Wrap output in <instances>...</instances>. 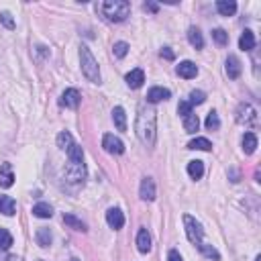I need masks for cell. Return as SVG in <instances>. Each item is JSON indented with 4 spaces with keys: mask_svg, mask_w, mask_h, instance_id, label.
<instances>
[{
    "mask_svg": "<svg viewBox=\"0 0 261 261\" xmlns=\"http://www.w3.org/2000/svg\"><path fill=\"white\" fill-rule=\"evenodd\" d=\"M198 127H200V119H198V114H194V112H190L188 117H184V129H186V133H196L198 131Z\"/></svg>",
    "mask_w": 261,
    "mask_h": 261,
    "instance_id": "4316f807",
    "label": "cell"
},
{
    "mask_svg": "<svg viewBox=\"0 0 261 261\" xmlns=\"http://www.w3.org/2000/svg\"><path fill=\"white\" fill-rule=\"evenodd\" d=\"M143 8H145V11H149V13H157L159 11V4H155V2H145Z\"/></svg>",
    "mask_w": 261,
    "mask_h": 261,
    "instance_id": "b9f144b4",
    "label": "cell"
},
{
    "mask_svg": "<svg viewBox=\"0 0 261 261\" xmlns=\"http://www.w3.org/2000/svg\"><path fill=\"white\" fill-rule=\"evenodd\" d=\"M206 129L208 131H218L220 129V119H218V114H216V110H210L208 112V117H206Z\"/></svg>",
    "mask_w": 261,
    "mask_h": 261,
    "instance_id": "d6a6232c",
    "label": "cell"
},
{
    "mask_svg": "<svg viewBox=\"0 0 261 261\" xmlns=\"http://www.w3.org/2000/svg\"><path fill=\"white\" fill-rule=\"evenodd\" d=\"M80 102H82V96H80V92L76 90V88H67L61 94V98H60V104L65 106V108H72V110L78 108Z\"/></svg>",
    "mask_w": 261,
    "mask_h": 261,
    "instance_id": "9c48e42d",
    "label": "cell"
},
{
    "mask_svg": "<svg viewBox=\"0 0 261 261\" xmlns=\"http://www.w3.org/2000/svg\"><path fill=\"white\" fill-rule=\"evenodd\" d=\"M112 121H114V127H117L119 131H127V114H124L123 106L112 108Z\"/></svg>",
    "mask_w": 261,
    "mask_h": 261,
    "instance_id": "44dd1931",
    "label": "cell"
},
{
    "mask_svg": "<svg viewBox=\"0 0 261 261\" xmlns=\"http://www.w3.org/2000/svg\"><path fill=\"white\" fill-rule=\"evenodd\" d=\"M80 65H82V74L86 76V80L88 82H92V84H100L102 82L98 61H96V57L92 55L88 45L80 47Z\"/></svg>",
    "mask_w": 261,
    "mask_h": 261,
    "instance_id": "3957f363",
    "label": "cell"
},
{
    "mask_svg": "<svg viewBox=\"0 0 261 261\" xmlns=\"http://www.w3.org/2000/svg\"><path fill=\"white\" fill-rule=\"evenodd\" d=\"M212 39L216 41L218 47H227L229 45V33L225 31V29H215V31H212Z\"/></svg>",
    "mask_w": 261,
    "mask_h": 261,
    "instance_id": "4dcf8cb0",
    "label": "cell"
},
{
    "mask_svg": "<svg viewBox=\"0 0 261 261\" xmlns=\"http://www.w3.org/2000/svg\"><path fill=\"white\" fill-rule=\"evenodd\" d=\"M0 23H2L8 31H13V29L16 27V23H15V18H13V15L11 13H6V11H2L0 13Z\"/></svg>",
    "mask_w": 261,
    "mask_h": 261,
    "instance_id": "d590c367",
    "label": "cell"
},
{
    "mask_svg": "<svg viewBox=\"0 0 261 261\" xmlns=\"http://www.w3.org/2000/svg\"><path fill=\"white\" fill-rule=\"evenodd\" d=\"M168 261H184V259H182V255L178 253L176 249H171L169 253H168Z\"/></svg>",
    "mask_w": 261,
    "mask_h": 261,
    "instance_id": "60d3db41",
    "label": "cell"
},
{
    "mask_svg": "<svg viewBox=\"0 0 261 261\" xmlns=\"http://www.w3.org/2000/svg\"><path fill=\"white\" fill-rule=\"evenodd\" d=\"M255 119H257V112H255V108L251 106L249 102H241L239 106H237V110H235V121L239 123V124H251V123H255Z\"/></svg>",
    "mask_w": 261,
    "mask_h": 261,
    "instance_id": "8992f818",
    "label": "cell"
},
{
    "mask_svg": "<svg viewBox=\"0 0 261 261\" xmlns=\"http://www.w3.org/2000/svg\"><path fill=\"white\" fill-rule=\"evenodd\" d=\"M135 133H137L139 141L145 147H153L157 139V117L153 108H141L137 114V123H135Z\"/></svg>",
    "mask_w": 261,
    "mask_h": 261,
    "instance_id": "6da1fadb",
    "label": "cell"
},
{
    "mask_svg": "<svg viewBox=\"0 0 261 261\" xmlns=\"http://www.w3.org/2000/svg\"><path fill=\"white\" fill-rule=\"evenodd\" d=\"M86 166L84 161H67V168H65V178L70 180L72 184H80L86 180Z\"/></svg>",
    "mask_w": 261,
    "mask_h": 261,
    "instance_id": "5b68a950",
    "label": "cell"
},
{
    "mask_svg": "<svg viewBox=\"0 0 261 261\" xmlns=\"http://www.w3.org/2000/svg\"><path fill=\"white\" fill-rule=\"evenodd\" d=\"M184 227H186V237L190 243H202V237H204V229H202V225L190 215H184Z\"/></svg>",
    "mask_w": 261,
    "mask_h": 261,
    "instance_id": "277c9868",
    "label": "cell"
},
{
    "mask_svg": "<svg viewBox=\"0 0 261 261\" xmlns=\"http://www.w3.org/2000/svg\"><path fill=\"white\" fill-rule=\"evenodd\" d=\"M33 215L37 218H51L53 216V208L47 204V202H39V204L33 206Z\"/></svg>",
    "mask_w": 261,
    "mask_h": 261,
    "instance_id": "484cf974",
    "label": "cell"
},
{
    "mask_svg": "<svg viewBox=\"0 0 261 261\" xmlns=\"http://www.w3.org/2000/svg\"><path fill=\"white\" fill-rule=\"evenodd\" d=\"M225 72L230 80H237L241 76V61L237 55H229L227 57V63H225Z\"/></svg>",
    "mask_w": 261,
    "mask_h": 261,
    "instance_id": "5bb4252c",
    "label": "cell"
},
{
    "mask_svg": "<svg viewBox=\"0 0 261 261\" xmlns=\"http://www.w3.org/2000/svg\"><path fill=\"white\" fill-rule=\"evenodd\" d=\"M13 247V235L8 233L6 229L0 227V249L6 251V249H11Z\"/></svg>",
    "mask_w": 261,
    "mask_h": 261,
    "instance_id": "836d02e7",
    "label": "cell"
},
{
    "mask_svg": "<svg viewBox=\"0 0 261 261\" xmlns=\"http://www.w3.org/2000/svg\"><path fill=\"white\" fill-rule=\"evenodd\" d=\"M63 222L70 229H74V230H80V233H86L88 230V227H86V222L84 220H80L78 216H74V215H63Z\"/></svg>",
    "mask_w": 261,
    "mask_h": 261,
    "instance_id": "603a6c76",
    "label": "cell"
},
{
    "mask_svg": "<svg viewBox=\"0 0 261 261\" xmlns=\"http://www.w3.org/2000/svg\"><path fill=\"white\" fill-rule=\"evenodd\" d=\"M76 141H74V137H72V133H67V131H61L60 135H57V147L60 149H63V151H67L72 147Z\"/></svg>",
    "mask_w": 261,
    "mask_h": 261,
    "instance_id": "f1b7e54d",
    "label": "cell"
},
{
    "mask_svg": "<svg viewBox=\"0 0 261 261\" xmlns=\"http://www.w3.org/2000/svg\"><path fill=\"white\" fill-rule=\"evenodd\" d=\"M139 196H141V200H145V202H153V200H155L157 190H155V182H153V178H143V180H141Z\"/></svg>",
    "mask_w": 261,
    "mask_h": 261,
    "instance_id": "ba28073f",
    "label": "cell"
},
{
    "mask_svg": "<svg viewBox=\"0 0 261 261\" xmlns=\"http://www.w3.org/2000/svg\"><path fill=\"white\" fill-rule=\"evenodd\" d=\"M35 241H37V245H39V247H49V245H51V241H53L51 230H49V229H45V227H41L39 230H37Z\"/></svg>",
    "mask_w": 261,
    "mask_h": 261,
    "instance_id": "d4e9b609",
    "label": "cell"
},
{
    "mask_svg": "<svg viewBox=\"0 0 261 261\" xmlns=\"http://www.w3.org/2000/svg\"><path fill=\"white\" fill-rule=\"evenodd\" d=\"M239 47L243 51H253L255 49V35H253V31L245 29L243 35H241V39H239Z\"/></svg>",
    "mask_w": 261,
    "mask_h": 261,
    "instance_id": "e0dca14e",
    "label": "cell"
},
{
    "mask_svg": "<svg viewBox=\"0 0 261 261\" xmlns=\"http://www.w3.org/2000/svg\"><path fill=\"white\" fill-rule=\"evenodd\" d=\"M241 145H243V151L247 153V155H253L255 149H257V135L255 133H245L243 139H241Z\"/></svg>",
    "mask_w": 261,
    "mask_h": 261,
    "instance_id": "2e32d148",
    "label": "cell"
},
{
    "mask_svg": "<svg viewBox=\"0 0 261 261\" xmlns=\"http://www.w3.org/2000/svg\"><path fill=\"white\" fill-rule=\"evenodd\" d=\"M216 11L222 16H233L237 13V2H235V0H218V2H216Z\"/></svg>",
    "mask_w": 261,
    "mask_h": 261,
    "instance_id": "ffe728a7",
    "label": "cell"
},
{
    "mask_svg": "<svg viewBox=\"0 0 261 261\" xmlns=\"http://www.w3.org/2000/svg\"><path fill=\"white\" fill-rule=\"evenodd\" d=\"M65 153H67V159L70 161H84V151H82V147L78 143H74Z\"/></svg>",
    "mask_w": 261,
    "mask_h": 261,
    "instance_id": "1f68e13d",
    "label": "cell"
},
{
    "mask_svg": "<svg viewBox=\"0 0 261 261\" xmlns=\"http://www.w3.org/2000/svg\"><path fill=\"white\" fill-rule=\"evenodd\" d=\"M176 72L180 78H186V80H192V78H196L198 76V67L194 61H182L178 67H176Z\"/></svg>",
    "mask_w": 261,
    "mask_h": 261,
    "instance_id": "4fadbf2b",
    "label": "cell"
},
{
    "mask_svg": "<svg viewBox=\"0 0 261 261\" xmlns=\"http://www.w3.org/2000/svg\"><path fill=\"white\" fill-rule=\"evenodd\" d=\"M171 96V92L168 88H161V86H155V88H151L147 92V102L149 104H157V102H163V100H168Z\"/></svg>",
    "mask_w": 261,
    "mask_h": 261,
    "instance_id": "7c38bea8",
    "label": "cell"
},
{
    "mask_svg": "<svg viewBox=\"0 0 261 261\" xmlns=\"http://www.w3.org/2000/svg\"><path fill=\"white\" fill-rule=\"evenodd\" d=\"M137 249L141 253H149L151 251V235L147 233V229H141L137 235Z\"/></svg>",
    "mask_w": 261,
    "mask_h": 261,
    "instance_id": "d6986e66",
    "label": "cell"
},
{
    "mask_svg": "<svg viewBox=\"0 0 261 261\" xmlns=\"http://www.w3.org/2000/svg\"><path fill=\"white\" fill-rule=\"evenodd\" d=\"M188 176L192 180H200L202 176H204V163H202L200 159H194L188 163Z\"/></svg>",
    "mask_w": 261,
    "mask_h": 261,
    "instance_id": "cb8c5ba5",
    "label": "cell"
},
{
    "mask_svg": "<svg viewBox=\"0 0 261 261\" xmlns=\"http://www.w3.org/2000/svg\"><path fill=\"white\" fill-rule=\"evenodd\" d=\"M39 261H43V259H39Z\"/></svg>",
    "mask_w": 261,
    "mask_h": 261,
    "instance_id": "f6af8a7d",
    "label": "cell"
},
{
    "mask_svg": "<svg viewBox=\"0 0 261 261\" xmlns=\"http://www.w3.org/2000/svg\"><path fill=\"white\" fill-rule=\"evenodd\" d=\"M198 249H200V253L204 257H208V259H215V261L220 259V253L212 245H208V243H198Z\"/></svg>",
    "mask_w": 261,
    "mask_h": 261,
    "instance_id": "f546056e",
    "label": "cell"
},
{
    "mask_svg": "<svg viewBox=\"0 0 261 261\" xmlns=\"http://www.w3.org/2000/svg\"><path fill=\"white\" fill-rule=\"evenodd\" d=\"M100 13L106 21L123 23V21H127V16L131 15V4L127 0H108V2L100 4Z\"/></svg>",
    "mask_w": 261,
    "mask_h": 261,
    "instance_id": "7a4b0ae2",
    "label": "cell"
},
{
    "mask_svg": "<svg viewBox=\"0 0 261 261\" xmlns=\"http://www.w3.org/2000/svg\"><path fill=\"white\" fill-rule=\"evenodd\" d=\"M124 82H127L129 88L137 90V88H141L143 82H145V72L141 70V67H135V70H131L127 76H124Z\"/></svg>",
    "mask_w": 261,
    "mask_h": 261,
    "instance_id": "30bf717a",
    "label": "cell"
},
{
    "mask_svg": "<svg viewBox=\"0 0 261 261\" xmlns=\"http://www.w3.org/2000/svg\"><path fill=\"white\" fill-rule=\"evenodd\" d=\"M0 212H2L4 216H13L15 212H16V202L11 196L0 194Z\"/></svg>",
    "mask_w": 261,
    "mask_h": 261,
    "instance_id": "ac0fdd59",
    "label": "cell"
},
{
    "mask_svg": "<svg viewBox=\"0 0 261 261\" xmlns=\"http://www.w3.org/2000/svg\"><path fill=\"white\" fill-rule=\"evenodd\" d=\"M102 147L106 153H110V155H121V153H124V143L110 133H106L102 137Z\"/></svg>",
    "mask_w": 261,
    "mask_h": 261,
    "instance_id": "52a82bcc",
    "label": "cell"
},
{
    "mask_svg": "<svg viewBox=\"0 0 261 261\" xmlns=\"http://www.w3.org/2000/svg\"><path fill=\"white\" fill-rule=\"evenodd\" d=\"M70 261H80V259H78V257H72V259H70Z\"/></svg>",
    "mask_w": 261,
    "mask_h": 261,
    "instance_id": "7bdbcfd3",
    "label": "cell"
},
{
    "mask_svg": "<svg viewBox=\"0 0 261 261\" xmlns=\"http://www.w3.org/2000/svg\"><path fill=\"white\" fill-rule=\"evenodd\" d=\"M106 222H108V227L114 229V230L123 229V225H124V215L121 212V208H108V210H106Z\"/></svg>",
    "mask_w": 261,
    "mask_h": 261,
    "instance_id": "8fae6325",
    "label": "cell"
},
{
    "mask_svg": "<svg viewBox=\"0 0 261 261\" xmlns=\"http://www.w3.org/2000/svg\"><path fill=\"white\" fill-rule=\"evenodd\" d=\"M204 100H206V94L202 92V90H192V92H190V100H188V102H190L192 106H196V104H202Z\"/></svg>",
    "mask_w": 261,
    "mask_h": 261,
    "instance_id": "8d00e7d4",
    "label": "cell"
},
{
    "mask_svg": "<svg viewBox=\"0 0 261 261\" xmlns=\"http://www.w3.org/2000/svg\"><path fill=\"white\" fill-rule=\"evenodd\" d=\"M112 53H114V57H119V60H123V57L129 53V43H124V41H117V43L112 45Z\"/></svg>",
    "mask_w": 261,
    "mask_h": 261,
    "instance_id": "e575fe53",
    "label": "cell"
},
{
    "mask_svg": "<svg viewBox=\"0 0 261 261\" xmlns=\"http://www.w3.org/2000/svg\"><path fill=\"white\" fill-rule=\"evenodd\" d=\"M190 112H192V104L188 100H182L178 104V114H180V117H188Z\"/></svg>",
    "mask_w": 261,
    "mask_h": 261,
    "instance_id": "74e56055",
    "label": "cell"
},
{
    "mask_svg": "<svg viewBox=\"0 0 261 261\" xmlns=\"http://www.w3.org/2000/svg\"><path fill=\"white\" fill-rule=\"evenodd\" d=\"M255 261H261V257H257V259H255Z\"/></svg>",
    "mask_w": 261,
    "mask_h": 261,
    "instance_id": "ee69618b",
    "label": "cell"
},
{
    "mask_svg": "<svg viewBox=\"0 0 261 261\" xmlns=\"http://www.w3.org/2000/svg\"><path fill=\"white\" fill-rule=\"evenodd\" d=\"M188 149H198V151H210L212 149V143L206 137H196L188 143Z\"/></svg>",
    "mask_w": 261,
    "mask_h": 261,
    "instance_id": "83f0119b",
    "label": "cell"
},
{
    "mask_svg": "<svg viewBox=\"0 0 261 261\" xmlns=\"http://www.w3.org/2000/svg\"><path fill=\"white\" fill-rule=\"evenodd\" d=\"M188 41H190L192 47H196V49H202V47H204V37H202L198 27H190L188 29Z\"/></svg>",
    "mask_w": 261,
    "mask_h": 261,
    "instance_id": "7402d4cb",
    "label": "cell"
},
{
    "mask_svg": "<svg viewBox=\"0 0 261 261\" xmlns=\"http://www.w3.org/2000/svg\"><path fill=\"white\" fill-rule=\"evenodd\" d=\"M0 261H23V257H16L11 253H0Z\"/></svg>",
    "mask_w": 261,
    "mask_h": 261,
    "instance_id": "ab89813d",
    "label": "cell"
},
{
    "mask_svg": "<svg viewBox=\"0 0 261 261\" xmlns=\"http://www.w3.org/2000/svg\"><path fill=\"white\" fill-rule=\"evenodd\" d=\"M159 53H161L163 60H168V61H173V60H176V53H173V51L169 49V47H163V49H161Z\"/></svg>",
    "mask_w": 261,
    "mask_h": 261,
    "instance_id": "f35d334b",
    "label": "cell"
},
{
    "mask_svg": "<svg viewBox=\"0 0 261 261\" xmlns=\"http://www.w3.org/2000/svg\"><path fill=\"white\" fill-rule=\"evenodd\" d=\"M15 184V173H13V168L11 163H4L0 168V188H11Z\"/></svg>",
    "mask_w": 261,
    "mask_h": 261,
    "instance_id": "9a60e30c",
    "label": "cell"
}]
</instances>
